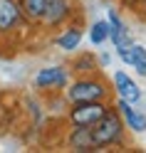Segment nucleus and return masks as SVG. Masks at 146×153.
I'll list each match as a JSON object with an SVG mask.
<instances>
[{"label": "nucleus", "instance_id": "nucleus-1", "mask_svg": "<svg viewBox=\"0 0 146 153\" xmlns=\"http://www.w3.org/2000/svg\"><path fill=\"white\" fill-rule=\"evenodd\" d=\"M92 141H94V148H102V146H112L121 138V131H124V123L119 111H106L104 116L92 123Z\"/></svg>", "mask_w": 146, "mask_h": 153}, {"label": "nucleus", "instance_id": "nucleus-2", "mask_svg": "<svg viewBox=\"0 0 146 153\" xmlns=\"http://www.w3.org/2000/svg\"><path fill=\"white\" fill-rule=\"evenodd\" d=\"M106 97V87L104 82L99 79H77L74 84H70V89H67V99L72 104L77 101H102Z\"/></svg>", "mask_w": 146, "mask_h": 153}, {"label": "nucleus", "instance_id": "nucleus-3", "mask_svg": "<svg viewBox=\"0 0 146 153\" xmlns=\"http://www.w3.org/2000/svg\"><path fill=\"white\" fill-rule=\"evenodd\" d=\"M109 111L102 101H77L70 109V121L72 126H92L97 123L104 114Z\"/></svg>", "mask_w": 146, "mask_h": 153}, {"label": "nucleus", "instance_id": "nucleus-4", "mask_svg": "<svg viewBox=\"0 0 146 153\" xmlns=\"http://www.w3.org/2000/svg\"><path fill=\"white\" fill-rule=\"evenodd\" d=\"M70 84V74H67L64 67H45L35 74V87L42 91L50 89H64Z\"/></svg>", "mask_w": 146, "mask_h": 153}, {"label": "nucleus", "instance_id": "nucleus-5", "mask_svg": "<svg viewBox=\"0 0 146 153\" xmlns=\"http://www.w3.org/2000/svg\"><path fill=\"white\" fill-rule=\"evenodd\" d=\"M22 7L17 0H0V35L15 32L22 22Z\"/></svg>", "mask_w": 146, "mask_h": 153}, {"label": "nucleus", "instance_id": "nucleus-6", "mask_svg": "<svg viewBox=\"0 0 146 153\" xmlns=\"http://www.w3.org/2000/svg\"><path fill=\"white\" fill-rule=\"evenodd\" d=\"M70 13H72V7L67 0H47L45 13H42V22L50 25V27H57L70 17Z\"/></svg>", "mask_w": 146, "mask_h": 153}, {"label": "nucleus", "instance_id": "nucleus-7", "mask_svg": "<svg viewBox=\"0 0 146 153\" xmlns=\"http://www.w3.org/2000/svg\"><path fill=\"white\" fill-rule=\"evenodd\" d=\"M114 87H116V91H119V99L129 101V104H136V101L141 99L139 84H136L126 72H116L114 74Z\"/></svg>", "mask_w": 146, "mask_h": 153}, {"label": "nucleus", "instance_id": "nucleus-8", "mask_svg": "<svg viewBox=\"0 0 146 153\" xmlns=\"http://www.w3.org/2000/svg\"><path fill=\"white\" fill-rule=\"evenodd\" d=\"M109 40L114 42L116 50H121V47H129L131 45V37H129V30H126V25L119 15H116V10H109Z\"/></svg>", "mask_w": 146, "mask_h": 153}, {"label": "nucleus", "instance_id": "nucleus-9", "mask_svg": "<svg viewBox=\"0 0 146 153\" xmlns=\"http://www.w3.org/2000/svg\"><path fill=\"white\" fill-rule=\"evenodd\" d=\"M119 57H121L129 67H134L141 76H146V47L131 42L129 47H121V50H119Z\"/></svg>", "mask_w": 146, "mask_h": 153}, {"label": "nucleus", "instance_id": "nucleus-10", "mask_svg": "<svg viewBox=\"0 0 146 153\" xmlns=\"http://www.w3.org/2000/svg\"><path fill=\"white\" fill-rule=\"evenodd\" d=\"M116 109H119V116L124 119V123L129 126L131 131H136V133H141V131H146V116L144 114H139L129 101H124V99H119V104H116Z\"/></svg>", "mask_w": 146, "mask_h": 153}, {"label": "nucleus", "instance_id": "nucleus-11", "mask_svg": "<svg viewBox=\"0 0 146 153\" xmlns=\"http://www.w3.org/2000/svg\"><path fill=\"white\" fill-rule=\"evenodd\" d=\"M72 151H94V141H92V128L89 126H74L67 138Z\"/></svg>", "mask_w": 146, "mask_h": 153}, {"label": "nucleus", "instance_id": "nucleus-12", "mask_svg": "<svg viewBox=\"0 0 146 153\" xmlns=\"http://www.w3.org/2000/svg\"><path fill=\"white\" fill-rule=\"evenodd\" d=\"M57 47H60L62 52H72V50H77L79 47V42H82V30L79 27H67V30L57 37Z\"/></svg>", "mask_w": 146, "mask_h": 153}, {"label": "nucleus", "instance_id": "nucleus-13", "mask_svg": "<svg viewBox=\"0 0 146 153\" xmlns=\"http://www.w3.org/2000/svg\"><path fill=\"white\" fill-rule=\"evenodd\" d=\"M45 5L47 0H20V7H22V15L27 20H42V13H45Z\"/></svg>", "mask_w": 146, "mask_h": 153}, {"label": "nucleus", "instance_id": "nucleus-14", "mask_svg": "<svg viewBox=\"0 0 146 153\" xmlns=\"http://www.w3.org/2000/svg\"><path fill=\"white\" fill-rule=\"evenodd\" d=\"M89 40H92V45H104L106 40H109V22L106 20H97L94 25H92V30H89Z\"/></svg>", "mask_w": 146, "mask_h": 153}, {"label": "nucleus", "instance_id": "nucleus-15", "mask_svg": "<svg viewBox=\"0 0 146 153\" xmlns=\"http://www.w3.org/2000/svg\"><path fill=\"white\" fill-rule=\"evenodd\" d=\"M74 67H77V72H87V69L92 67V57H84V59H79Z\"/></svg>", "mask_w": 146, "mask_h": 153}]
</instances>
